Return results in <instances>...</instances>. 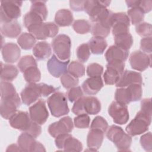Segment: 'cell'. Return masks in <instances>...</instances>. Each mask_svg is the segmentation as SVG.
Wrapping results in <instances>:
<instances>
[{"label":"cell","instance_id":"cell-2","mask_svg":"<svg viewBox=\"0 0 152 152\" xmlns=\"http://www.w3.org/2000/svg\"><path fill=\"white\" fill-rule=\"evenodd\" d=\"M48 105L51 114L56 118L68 114L69 109L64 93L56 91L48 99Z\"/></svg>","mask_w":152,"mask_h":152},{"label":"cell","instance_id":"cell-36","mask_svg":"<svg viewBox=\"0 0 152 152\" xmlns=\"http://www.w3.org/2000/svg\"><path fill=\"white\" fill-rule=\"evenodd\" d=\"M1 99L11 97L18 94L12 84L8 81H2L0 83Z\"/></svg>","mask_w":152,"mask_h":152},{"label":"cell","instance_id":"cell-40","mask_svg":"<svg viewBox=\"0 0 152 152\" xmlns=\"http://www.w3.org/2000/svg\"><path fill=\"white\" fill-rule=\"evenodd\" d=\"M68 72L77 78L82 77L85 74V67L83 64L76 61H72L68 66Z\"/></svg>","mask_w":152,"mask_h":152},{"label":"cell","instance_id":"cell-42","mask_svg":"<svg viewBox=\"0 0 152 152\" xmlns=\"http://www.w3.org/2000/svg\"><path fill=\"white\" fill-rule=\"evenodd\" d=\"M18 67L21 72L31 66H37L36 59L31 55H26L22 57L18 62Z\"/></svg>","mask_w":152,"mask_h":152},{"label":"cell","instance_id":"cell-54","mask_svg":"<svg viewBox=\"0 0 152 152\" xmlns=\"http://www.w3.org/2000/svg\"><path fill=\"white\" fill-rule=\"evenodd\" d=\"M141 110L151 116V99H144L141 102Z\"/></svg>","mask_w":152,"mask_h":152},{"label":"cell","instance_id":"cell-7","mask_svg":"<svg viewBox=\"0 0 152 152\" xmlns=\"http://www.w3.org/2000/svg\"><path fill=\"white\" fill-rule=\"evenodd\" d=\"M108 113L113 118V122L119 125H124L129 120L127 106L116 101L111 103L108 108Z\"/></svg>","mask_w":152,"mask_h":152},{"label":"cell","instance_id":"cell-18","mask_svg":"<svg viewBox=\"0 0 152 152\" xmlns=\"http://www.w3.org/2000/svg\"><path fill=\"white\" fill-rule=\"evenodd\" d=\"M103 87V82L100 76L89 77L82 84L83 91L88 95L97 94Z\"/></svg>","mask_w":152,"mask_h":152},{"label":"cell","instance_id":"cell-26","mask_svg":"<svg viewBox=\"0 0 152 152\" xmlns=\"http://www.w3.org/2000/svg\"><path fill=\"white\" fill-rule=\"evenodd\" d=\"M35 138L26 132L22 133L18 138V145L22 151H31L36 142Z\"/></svg>","mask_w":152,"mask_h":152},{"label":"cell","instance_id":"cell-29","mask_svg":"<svg viewBox=\"0 0 152 152\" xmlns=\"http://www.w3.org/2000/svg\"><path fill=\"white\" fill-rule=\"evenodd\" d=\"M115 99L116 102L126 105L132 102V94L128 87L126 88L120 87L116 89L115 93Z\"/></svg>","mask_w":152,"mask_h":152},{"label":"cell","instance_id":"cell-46","mask_svg":"<svg viewBox=\"0 0 152 152\" xmlns=\"http://www.w3.org/2000/svg\"><path fill=\"white\" fill-rule=\"evenodd\" d=\"M90 118L86 113L78 115L74 118V125L78 128H87L90 125Z\"/></svg>","mask_w":152,"mask_h":152},{"label":"cell","instance_id":"cell-15","mask_svg":"<svg viewBox=\"0 0 152 152\" xmlns=\"http://www.w3.org/2000/svg\"><path fill=\"white\" fill-rule=\"evenodd\" d=\"M69 62V60L62 61L55 55H52L47 62V68L49 73L52 76L58 78L67 71Z\"/></svg>","mask_w":152,"mask_h":152},{"label":"cell","instance_id":"cell-13","mask_svg":"<svg viewBox=\"0 0 152 152\" xmlns=\"http://www.w3.org/2000/svg\"><path fill=\"white\" fill-rule=\"evenodd\" d=\"M73 127L72 119L69 116H65L60 119L59 121L49 125L48 132L52 137L56 138L60 134L71 132Z\"/></svg>","mask_w":152,"mask_h":152},{"label":"cell","instance_id":"cell-23","mask_svg":"<svg viewBox=\"0 0 152 152\" xmlns=\"http://www.w3.org/2000/svg\"><path fill=\"white\" fill-rule=\"evenodd\" d=\"M50 45L46 42H39L33 48V53L39 61L45 60L51 55Z\"/></svg>","mask_w":152,"mask_h":152},{"label":"cell","instance_id":"cell-4","mask_svg":"<svg viewBox=\"0 0 152 152\" xmlns=\"http://www.w3.org/2000/svg\"><path fill=\"white\" fill-rule=\"evenodd\" d=\"M22 1H1L0 7V21L1 23L10 22L21 16L20 7Z\"/></svg>","mask_w":152,"mask_h":152},{"label":"cell","instance_id":"cell-51","mask_svg":"<svg viewBox=\"0 0 152 152\" xmlns=\"http://www.w3.org/2000/svg\"><path fill=\"white\" fill-rule=\"evenodd\" d=\"M140 144L142 147L147 151L152 150V136L151 132H148L142 135L140 138Z\"/></svg>","mask_w":152,"mask_h":152},{"label":"cell","instance_id":"cell-25","mask_svg":"<svg viewBox=\"0 0 152 152\" xmlns=\"http://www.w3.org/2000/svg\"><path fill=\"white\" fill-rule=\"evenodd\" d=\"M90 50L95 55H102L107 48V43L104 38L93 37L88 42Z\"/></svg>","mask_w":152,"mask_h":152},{"label":"cell","instance_id":"cell-11","mask_svg":"<svg viewBox=\"0 0 152 152\" xmlns=\"http://www.w3.org/2000/svg\"><path fill=\"white\" fill-rule=\"evenodd\" d=\"M29 115L31 121L39 125L44 124L49 117V112L45 100L40 99L30 106L29 108Z\"/></svg>","mask_w":152,"mask_h":152},{"label":"cell","instance_id":"cell-41","mask_svg":"<svg viewBox=\"0 0 152 152\" xmlns=\"http://www.w3.org/2000/svg\"><path fill=\"white\" fill-rule=\"evenodd\" d=\"M61 83L64 88L68 89L76 87L78 84L79 80L78 78L66 71L61 76Z\"/></svg>","mask_w":152,"mask_h":152},{"label":"cell","instance_id":"cell-30","mask_svg":"<svg viewBox=\"0 0 152 152\" xmlns=\"http://www.w3.org/2000/svg\"><path fill=\"white\" fill-rule=\"evenodd\" d=\"M36 37L31 33H23L17 39V43L19 46L24 50L31 49L36 43Z\"/></svg>","mask_w":152,"mask_h":152},{"label":"cell","instance_id":"cell-39","mask_svg":"<svg viewBox=\"0 0 152 152\" xmlns=\"http://www.w3.org/2000/svg\"><path fill=\"white\" fill-rule=\"evenodd\" d=\"M91 32L94 37L105 38L109 34L110 32V28L107 27L99 23H94V24L91 26Z\"/></svg>","mask_w":152,"mask_h":152},{"label":"cell","instance_id":"cell-34","mask_svg":"<svg viewBox=\"0 0 152 152\" xmlns=\"http://www.w3.org/2000/svg\"><path fill=\"white\" fill-rule=\"evenodd\" d=\"M24 80L28 83H36L40 80L41 74L37 66H31L23 72Z\"/></svg>","mask_w":152,"mask_h":152},{"label":"cell","instance_id":"cell-48","mask_svg":"<svg viewBox=\"0 0 152 152\" xmlns=\"http://www.w3.org/2000/svg\"><path fill=\"white\" fill-rule=\"evenodd\" d=\"M86 72L90 77H99L102 74L103 67L97 63H91L87 66Z\"/></svg>","mask_w":152,"mask_h":152},{"label":"cell","instance_id":"cell-35","mask_svg":"<svg viewBox=\"0 0 152 152\" xmlns=\"http://www.w3.org/2000/svg\"><path fill=\"white\" fill-rule=\"evenodd\" d=\"M130 21L133 25H137L142 22L144 18V13L137 7L131 8L127 12Z\"/></svg>","mask_w":152,"mask_h":152},{"label":"cell","instance_id":"cell-12","mask_svg":"<svg viewBox=\"0 0 152 152\" xmlns=\"http://www.w3.org/2000/svg\"><path fill=\"white\" fill-rule=\"evenodd\" d=\"M23 103L28 106L42 96L41 83H28L20 93Z\"/></svg>","mask_w":152,"mask_h":152},{"label":"cell","instance_id":"cell-58","mask_svg":"<svg viewBox=\"0 0 152 152\" xmlns=\"http://www.w3.org/2000/svg\"><path fill=\"white\" fill-rule=\"evenodd\" d=\"M6 151H22V150L18 145L11 144L8 147Z\"/></svg>","mask_w":152,"mask_h":152},{"label":"cell","instance_id":"cell-56","mask_svg":"<svg viewBox=\"0 0 152 152\" xmlns=\"http://www.w3.org/2000/svg\"><path fill=\"white\" fill-rule=\"evenodd\" d=\"M69 135V133H66V134H62L58 135L55 140V145L59 149H63L64 148V142L66 140V138L68 137Z\"/></svg>","mask_w":152,"mask_h":152},{"label":"cell","instance_id":"cell-45","mask_svg":"<svg viewBox=\"0 0 152 152\" xmlns=\"http://www.w3.org/2000/svg\"><path fill=\"white\" fill-rule=\"evenodd\" d=\"M151 24L146 22H142L135 27V31L141 37H151Z\"/></svg>","mask_w":152,"mask_h":152},{"label":"cell","instance_id":"cell-44","mask_svg":"<svg viewBox=\"0 0 152 152\" xmlns=\"http://www.w3.org/2000/svg\"><path fill=\"white\" fill-rule=\"evenodd\" d=\"M77 56L78 60L81 62H86L90 56V50L88 43L80 45L76 50Z\"/></svg>","mask_w":152,"mask_h":152},{"label":"cell","instance_id":"cell-55","mask_svg":"<svg viewBox=\"0 0 152 152\" xmlns=\"http://www.w3.org/2000/svg\"><path fill=\"white\" fill-rule=\"evenodd\" d=\"M86 1H70V8L74 11H84V3Z\"/></svg>","mask_w":152,"mask_h":152},{"label":"cell","instance_id":"cell-14","mask_svg":"<svg viewBox=\"0 0 152 152\" xmlns=\"http://www.w3.org/2000/svg\"><path fill=\"white\" fill-rule=\"evenodd\" d=\"M30 115L25 111H17L10 119L9 123L12 128L26 132L31 122Z\"/></svg>","mask_w":152,"mask_h":152},{"label":"cell","instance_id":"cell-38","mask_svg":"<svg viewBox=\"0 0 152 152\" xmlns=\"http://www.w3.org/2000/svg\"><path fill=\"white\" fill-rule=\"evenodd\" d=\"M72 28L76 33L81 34H84L91 31V25L87 20H77L72 24Z\"/></svg>","mask_w":152,"mask_h":152},{"label":"cell","instance_id":"cell-8","mask_svg":"<svg viewBox=\"0 0 152 152\" xmlns=\"http://www.w3.org/2000/svg\"><path fill=\"white\" fill-rule=\"evenodd\" d=\"M130 20L125 12H116L112 15V34L114 36L129 33Z\"/></svg>","mask_w":152,"mask_h":152},{"label":"cell","instance_id":"cell-20","mask_svg":"<svg viewBox=\"0 0 152 152\" xmlns=\"http://www.w3.org/2000/svg\"><path fill=\"white\" fill-rule=\"evenodd\" d=\"M129 55V50L124 49L116 45L110 46L105 53L104 56L106 61L125 62Z\"/></svg>","mask_w":152,"mask_h":152},{"label":"cell","instance_id":"cell-47","mask_svg":"<svg viewBox=\"0 0 152 152\" xmlns=\"http://www.w3.org/2000/svg\"><path fill=\"white\" fill-rule=\"evenodd\" d=\"M91 129H97L105 132L108 128L107 122L100 116H97L93 120L91 126Z\"/></svg>","mask_w":152,"mask_h":152},{"label":"cell","instance_id":"cell-9","mask_svg":"<svg viewBox=\"0 0 152 152\" xmlns=\"http://www.w3.org/2000/svg\"><path fill=\"white\" fill-rule=\"evenodd\" d=\"M20 104L21 100L18 94L11 97L1 99L0 102L1 116L5 119H9L17 112V109L20 106Z\"/></svg>","mask_w":152,"mask_h":152},{"label":"cell","instance_id":"cell-22","mask_svg":"<svg viewBox=\"0 0 152 152\" xmlns=\"http://www.w3.org/2000/svg\"><path fill=\"white\" fill-rule=\"evenodd\" d=\"M0 30L2 35L10 38H15L19 36L21 31V27L17 20L10 22L1 23Z\"/></svg>","mask_w":152,"mask_h":152},{"label":"cell","instance_id":"cell-19","mask_svg":"<svg viewBox=\"0 0 152 152\" xmlns=\"http://www.w3.org/2000/svg\"><path fill=\"white\" fill-rule=\"evenodd\" d=\"M104 133L102 131L97 129H90L87 137V145L90 151H97L101 147Z\"/></svg>","mask_w":152,"mask_h":152},{"label":"cell","instance_id":"cell-53","mask_svg":"<svg viewBox=\"0 0 152 152\" xmlns=\"http://www.w3.org/2000/svg\"><path fill=\"white\" fill-rule=\"evenodd\" d=\"M140 49L142 50V52L151 54L152 50L151 37H144L141 40Z\"/></svg>","mask_w":152,"mask_h":152},{"label":"cell","instance_id":"cell-33","mask_svg":"<svg viewBox=\"0 0 152 152\" xmlns=\"http://www.w3.org/2000/svg\"><path fill=\"white\" fill-rule=\"evenodd\" d=\"M83 147L82 143L69 134L64 142L63 149L67 151H81Z\"/></svg>","mask_w":152,"mask_h":152},{"label":"cell","instance_id":"cell-10","mask_svg":"<svg viewBox=\"0 0 152 152\" xmlns=\"http://www.w3.org/2000/svg\"><path fill=\"white\" fill-rule=\"evenodd\" d=\"M129 61L132 69L143 71L151 66V54L148 55L140 50H136L131 54Z\"/></svg>","mask_w":152,"mask_h":152},{"label":"cell","instance_id":"cell-3","mask_svg":"<svg viewBox=\"0 0 152 152\" xmlns=\"http://www.w3.org/2000/svg\"><path fill=\"white\" fill-rule=\"evenodd\" d=\"M151 116L145 114L141 110L126 127V131L130 136L140 135L148 130L151 124Z\"/></svg>","mask_w":152,"mask_h":152},{"label":"cell","instance_id":"cell-1","mask_svg":"<svg viewBox=\"0 0 152 152\" xmlns=\"http://www.w3.org/2000/svg\"><path fill=\"white\" fill-rule=\"evenodd\" d=\"M106 137L114 143L119 151H127L131 145V137L119 126L111 125L106 133Z\"/></svg>","mask_w":152,"mask_h":152},{"label":"cell","instance_id":"cell-17","mask_svg":"<svg viewBox=\"0 0 152 152\" xmlns=\"http://www.w3.org/2000/svg\"><path fill=\"white\" fill-rule=\"evenodd\" d=\"M142 78L140 72L126 70L121 74L118 82L116 84L117 87H126L132 84H142Z\"/></svg>","mask_w":152,"mask_h":152},{"label":"cell","instance_id":"cell-5","mask_svg":"<svg viewBox=\"0 0 152 152\" xmlns=\"http://www.w3.org/2000/svg\"><path fill=\"white\" fill-rule=\"evenodd\" d=\"M52 46L56 56L61 61L69 60L71 56V40L64 34L56 36L52 42Z\"/></svg>","mask_w":152,"mask_h":152},{"label":"cell","instance_id":"cell-21","mask_svg":"<svg viewBox=\"0 0 152 152\" xmlns=\"http://www.w3.org/2000/svg\"><path fill=\"white\" fill-rule=\"evenodd\" d=\"M83 109L84 113L96 115L101 110V103L99 99L94 96H83Z\"/></svg>","mask_w":152,"mask_h":152},{"label":"cell","instance_id":"cell-57","mask_svg":"<svg viewBox=\"0 0 152 152\" xmlns=\"http://www.w3.org/2000/svg\"><path fill=\"white\" fill-rule=\"evenodd\" d=\"M31 151H46V150L43 144H42L40 142L36 141Z\"/></svg>","mask_w":152,"mask_h":152},{"label":"cell","instance_id":"cell-6","mask_svg":"<svg viewBox=\"0 0 152 152\" xmlns=\"http://www.w3.org/2000/svg\"><path fill=\"white\" fill-rule=\"evenodd\" d=\"M27 30L38 40L55 37L59 31L58 26L52 22L40 23L29 26Z\"/></svg>","mask_w":152,"mask_h":152},{"label":"cell","instance_id":"cell-49","mask_svg":"<svg viewBox=\"0 0 152 152\" xmlns=\"http://www.w3.org/2000/svg\"><path fill=\"white\" fill-rule=\"evenodd\" d=\"M127 87L131 91L132 97V102H137L141 99L142 93L141 84L135 83L132 84Z\"/></svg>","mask_w":152,"mask_h":152},{"label":"cell","instance_id":"cell-16","mask_svg":"<svg viewBox=\"0 0 152 152\" xmlns=\"http://www.w3.org/2000/svg\"><path fill=\"white\" fill-rule=\"evenodd\" d=\"M2 55L4 61L7 63H14L17 62L21 55L20 48L14 43L9 42L2 46Z\"/></svg>","mask_w":152,"mask_h":152},{"label":"cell","instance_id":"cell-52","mask_svg":"<svg viewBox=\"0 0 152 152\" xmlns=\"http://www.w3.org/2000/svg\"><path fill=\"white\" fill-rule=\"evenodd\" d=\"M26 132L36 138L40 135L42 132V128L39 124L32 121L30 126Z\"/></svg>","mask_w":152,"mask_h":152},{"label":"cell","instance_id":"cell-32","mask_svg":"<svg viewBox=\"0 0 152 152\" xmlns=\"http://www.w3.org/2000/svg\"><path fill=\"white\" fill-rule=\"evenodd\" d=\"M45 1H31L30 11L39 15L43 20H45L48 17V11L46 6Z\"/></svg>","mask_w":152,"mask_h":152},{"label":"cell","instance_id":"cell-28","mask_svg":"<svg viewBox=\"0 0 152 152\" xmlns=\"http://www.w3.org/2000/svg\"><path fill=\"white\" fill-rule=\"evenodd\" d=\"M121 75V74L113 67L106 65V70L103 74L104 81L107 85L116 84Z\"/></svg>","mask_w":152,"mask_h":152},{"label":"cell","instance_id":"cell-37","mask_svg":"<svg viewBox=\"0 0 152 152\" xmlns=\"http://www.w3.org/2000/svg\"><path fill=\"white\" fill-rule=\"evenodd\" d=\"M127 7L129 8L137 7L145 13L149 12L152 8V1H126Z\"/></svg>","mask_w":152,"mask_h":152},{"label":"cell","instance_id":"cell-31","mask_svg":"<svg viewBox=\"0 0 152 152\" xmlns=\"http://www.w3.org/2000/svg\"><path fill=\"white\" fill-rule=\"evenodd\" d=\"M115 45L129 50L133 44V38L130 33L114 36Z\"/></svg>","mask_w":152,"mask_h":152},{"label":"cell","instance_id":"cell-43","mask_svg":"<svg viewBox=\"0 0 152 152\" xmlns=\"http://www.w3.org/2000/svg\"><path fill=\"white\" fill-rule=\"evenodd\" d=\"M43 21L41 17L31 11L26 13L23 17L24 26L26 28H28L31 25L42 23Z\"/></svg>","mask_w":152,"mask_h":152},{"label":"cell","instance_id":"cell-24","mask_svg":"<svg viewBox=\"0 0 152 152\" xmlns=\"http://www.w3.org/2000/svg\"><path fill=\"white\" fill-rule=\"evenodd\" d=\"M55 22L60 27L69 26L74 20L72 13L69 10L61 9L58 10L55 16Z\"/></svg>","mask_w":152,"mask_h":152},{"label":"cell","instance_id":"cell-50","mask_svg":"<svg viewBox=\"0 0 152 152\" xmlns=\"http://www.w3.org/2000/svg\"><path fill=\"white\" fill-rule=\"evenodd\" d=\"M83 96V92L80 86L71 88L67 93L68 99L71 102H74Z\"/></svg>","mask_w":152,"mask_h":152},{"label":"cell","instance_id":"cell-27","mask_svg":"<svg viewBox=\"0 0 152 152\" xmlns=\"http://www.w3.org/2000/svg\"><path fill=\"white\" fill-rule=\"evenodd\" d=\"M18 74V69L12 65L3 64L1 62V79L4 81H11L14 80Z\"/></svg>","mask_w":152,"mask_h":152}]
</instances>
